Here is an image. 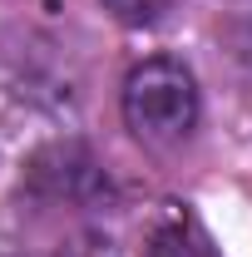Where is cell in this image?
Instances as JSON below:
<instances>
[{
  "label": "cell",
  "instance_id": "obj_1",
  "mask_svg": "<svg viewBox=\"0 0 252 257\" xmlns=\"http://www.w3.org/2000/svg\"><path fill=\"white\" fill-rule=\"evenodd\" d=\"M119 104H124V124L134 128V139H144L154 149L183 144L198 128V109H203L193 69L183 60H168V55L134 64Z\"/></svg>",
  "mask_w": 252,
  "mask_h": 257
},
{
  "label": "cell",
  "instance_id": "obj_5",
  "mask_svg": "<svg viewBox=\"0 0 252 257\" xmlns=\"http://www.w3.org/2000/svg\"><path fill=\"white\" fill-rule=\"evenodd\" d=\"M50 257H119V247H114V237H104V232H74V237L60 242Z\"/></svg>",
  "mask_w": 252,
  "mask_h": 257
},
{
  "label": "cell",
  "instance_id": "obj_4",
  "mask_svg": "<svg viewBox=\"0 0 252 257\" xmlns=\"http://www.w3.org/2000/svg\"><path fill=\"white\" fill-rule=\"evenodd\" d=\"M104 10L124 25H154L163 20V10H173V0H104Z\"/></svg>",
  "mask_w": 252,
  "mask_h": 257
},
{
  "label": "cell",
  "instance_id": "obj_2",
  "mask_svg": "<svg viewBox=\"0 0 252 257\" xmlns=\"http://www.w3.org/2000/svg\"><path fill=\"white\" fill-rule=\"evenodd\" d=\"M30 178L45 198H89L99 188V168L79 149H50L45 159H35Z\"/></svg>",
  "mask_w": 252,
  "mask_h": 257
},
{
  "label": "cell",
  "instance_id": "obj_3",
  "mask_svg": "<svg viewBox=\"0 0 252 257\" xmlns=\"http://www.w3.org/2000/svg\"><path fill=\"white\" fill-rule=\"evenodd\" d=\"M144 257H222V252L213 247V237L193 223V218H168L149 237V252Z\"/></svg>",
  "mask_w": 252,
  "mask_h": 257
}]
</instances>
